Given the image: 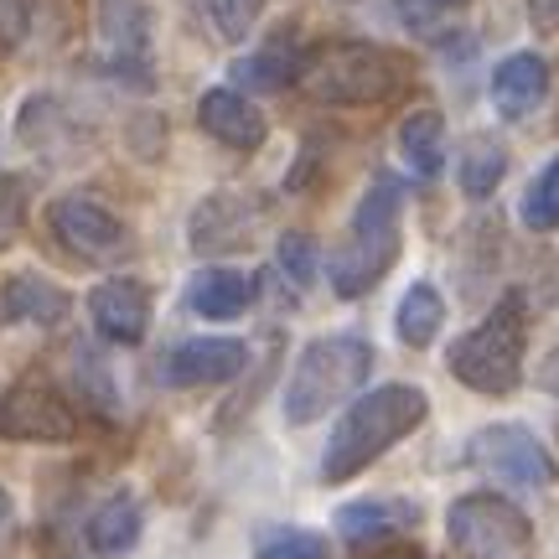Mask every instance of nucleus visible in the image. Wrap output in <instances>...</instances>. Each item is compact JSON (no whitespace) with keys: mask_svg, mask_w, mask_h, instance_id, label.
Listing matches in <instances>:
<instances>
[{"mask_svg":"<svg viewBox=\"0 0 559 559\" xmlns=\"http://www.w3.org/2000/svg\"><path fill=\"white\" fill-rule=\"evenodd\" d=\"M430 415V400L419 394L415 383H379L347 404V415L332 425V440L321 451V481H353L358 472H368L373 461L400 445L404 436H415Z\"/></svg>","mask_w":559,"mask_h":559,"instance_id":"f257e3e1","label":"nucleus"},{"mask_svg":"<svg viewBox=\"0 0 559 559\" xmlns=\"http://www.w3.org/2000/svg\"><path fill=\"white\" fill-rule=\"evenodd\" d=\"M400 223H404V187L394 177H379L353 207L347 239L332 254V290L342 300H358L379 285L400 260Z\"/></svg>","mask_w":559,"mask_h":559,"instance_id":"f03ea898","label":"nucleus"},{"mask_svg":"<svg viewBox=\"0 0 559 559\" xmlns=\"http://www.w3.org/2000/svg\"><path fill=\"white\" fill-rule=\"evenodd\" d=\"M373 373V347L358 332H332L300 347L296 368L285 379V425H317L326 409L353 400Z\"/></svg>","mask_w":559,"mask_h":559,"instance_id":"7ed1b4c3","label":"nucleus"},{"mask_svg":"<svg viewBox=\"0 0 559 559\" xmlns=\"http://www.w3.org/2000/svg\"><path fill=\"white\" fill-rule=\"evenodd\" d=\"M400 83L404 62L373 41H321L300 68V88L321 104H383Z\"/></svg>","mask_w":559,"mask_h":559,"instance_id":"20e7f679","label":"nucleus"},{"mask_svg":"<svg viewBox=\"0 0 559 559\" xmlns=\"http://www.w3.org/2000/svg\"><path fill=\"white\" fill-rule=\"evenodd\" d=\"M445 362L472 394H492V400L513 394L523 379V300H498L481 326H472L466 337L451 342Z\"/></svg>","mask_w":559,"mask_h":559,"instance_id":"39448f33","label":"nucleus"},{"mask_svg":"<svg viewBox=\"0 0 559 559\" xmlns=\"http://www.w3.org/2000/svg\"><path fill=\"white\" fill-rule=\"evenodd\" d=\"M445 539L466 559H528L534 523L523 508H513L498 492H466L445 513Z\"/></svg>","mask_w":559,"mask_h":559,"instance_id":"423d86ee","label":"nucleus"},{"mask_svg":"<svg viewBox=\"0 0 559 559\" xmlns=\"http://www.w3.org/2000/svg\"><path fill=\"white\" fill-rule=\"evenodd\" d=\"M466 456H472V466L513 481V487H549L559 477V466L544 451V440L534 430H523V425H508V419L481 425L477 436L466 440Z\"/></svg>","mask_w":559,"mask_h":559,"instance_id":"0eeeda50","label":"nucleus"},{"mask_svg":"<svg viewBox=\"0 0 559 559\" xmlns=\"http://www.w3.org/2000/svg\"><path fill=\"white\" fill-rule=\"evenodd\" d=\"M47 223H52V234H58L62 249L88 264H109V260H120V254H130V228H124V218L115 207H104L99 198H88V192L58 198L52 213H47Z\"/></svg>","mask_w":559,"mask_h":559,"instance_id":"6e6552de","label":"nucleus"},{"mask_svg":"<svg viewBox=\"0 0 559 559\" xmlns=\"http://www.w3.org/2000/svg\"><path fill=\"white\" fill-rule=\"evenodd\" d=\"M0 436L5 440H37V445H62L79 436V415L52 383H11L0 394Z\"/></svg>","mask_w":559,"mask_h":559,"instance_id":"1a4fd4ad","label":"nucleus"},{"mask_svg":"<svg viewBox=\"0 0 559 559\" xmlns=\"http://www.w3.org/2000/svg\"><path fill=\"white\" fill-rule=\"evenodd\" d=\"M243 362H249V342L239 337H187L166 353L160 379L171 389H213V383L239 379Z\"/></svg>","mask_w":559,"mask_h":559,"instance_id":"9d476101","label":"nucleus"},{"mask_svg":"<svg viewBox=\"0 0 559 559\" xmlns=\"http://www.w3.org/2000/svg\"><path fill=\"white\" fill-rule=\"evenodd\" d=\"M99 58L115 79H145L151 73V11L140 0H104Z\"/></svg>","mask_w":559,"mask_h":559,"instance_id":"9b49d317","label":"nucleus"},{"mask_svg":"<svg viewBox=\"0 0 559 559\" xmlns=\"http://www.w3.org/2000/svg\"><path fill=\"white\" fill-rule=\"evenodd\" d=\"M88 317L99 326V337L120 342V347H135V342H145V332H151V290L130 275L99 280V285L88 290Z\"/></svg>","mask_w":559,"mask_h":559,"instance_id":"f8f14e48","label":"nucleus"},{"mask_svg":"<svg viewBox=\"0 0 559 559\" xmlns=\"http://www.w3.org/2000/svg\"><path fill=\"white\" fill-rule=\"evenodd\" d=\"M260 228V207L243 198V192H213L192 213V249L198 254H228V249H243Z\"/></svg>","mask_w":559,"mask_h":559,"instance_id":"ddd939ff","label":"nucleus"},{"mask_svg":"<svg viewBox=\"0 0 559 559\" xmlns=\"http://www.w3.org/2000/svg\"><path fill=\"white\" fill-rule=\"evenodd\" d=\"M198 124L228 151H260L264 135H270L264 115L243 99L239 88H207L198 104Z\"/></svg>","mask_w":559,"mask_h":559,"instance_id":"4468645a","label":"nucleus"},{"mask_svg":"<svg viewBox=\"0 0 559 559\" xmlns=\"http://www.w3.org/2000/svg\"><path fill=\"white\" fill-rule=\"evenodd\" d=\"M549 94V62L539 52H513L492 73V109L502 120H528Z\"/></svg>","mask_w":559,"mask_h":559,"instance_id":"2eb2a0df","label":"nucleus"},{"mask_svg":"<svg viewBox=\"0 0 559 559\" xmlns=\"http://www.w3.org/2000/svg\"><path fill=\"white\" fill-rule=\"evenodd\" d=\"M68 290H62L58 280L47 275H11L0 285V317L5 321H26V326H58L68 317Z\"/></svg>","mask_w":559,"mask_h":559,"instance_id":"dca6fc26","label":"nucleus"},{"mask_svg":"<svg viewBox=\"0 0 559 559\" xmlns=\"http://www.w3.org/2000/svg\"><path fill=\"white\" fill-rule=\"evenodd\" d=\"M249 300H254V280L243 275V270H198V275L187 280V306L207 321H234L249 311Z\"/></svg>","mask_w":559,"mask_h":559,"instance_id":"f3484780","label":"nucleus"},{"mask_svg":"<svg viewBox=\"0 0 559 559\" xmlns=\"http://www.w3.org/2000/svg\"><path fill=\"white\" fill-rule=\"evenodd\" d=\"M140 523H145V513H140L135 492H130V487L109 492V498L94 508V519H88V549H94V555H124V549H135Z\"/></svg>","mask_w":559,"mask_h":559,"instance_id":"a211bd4d","label":"nucleus"},{"mask_svg":"<svg viewBox=\"0 0 559 559\" xmlns=\"http://www.w3.org/2000/svg\"><path fill=\"white\" fill-rule=\"evenodd\" d=\"M300 68H306V52L296 47V37H275L270 47H260V52H249V58L234 62V79L249 83V88L275 94V88L300 83Z\"/></svg>","mask_w":559,"mask_h":559,"instance_id":"6ab92c4d","label":"nucleus"},{"mask_svg":"<svg viewBox=\"0 0 559 559\" xmlns=\"http://www.w3.org/2000/svg\"><path fill=\"white\" fill-rule=\"evenodd\" d=\"M400 156L409 160L415 177H440V166H445V115H440V109H415V115H404Z\"/></svg>","mask_w":559,"mask_h":559,"instance_id":"aec40b11","label":"nucleus"},{"mask_svg":"<svg viewBox=\"0 0 559 559\" xmlns=\"http://www.w3.org/2000/svg\"><path fill=\"white\" fill-rule=\"evenodd\" d=\"M415 523V508L409 502H383V498H362L337 508V534L347 544H373L394 528H409Z\"/></svg>","mask_w":559,"mask_h":559,"instance_id":"412c9836","label":"nucleus"},{"mask_svg":"<svg viewBox=\"0 0 559 559\" xmlns=\"http://www.w3.org/2000/svg\"><path fill=\"white\" fill-rule=\"evenodd\" d=\"M394 326H400V337L409 347H430L440 337V326H445V296H440L430 280H415L404 290L400 311H394Z\"/></svg>","mask_w":559,"mask_h":559,"instance_id":"4be33fe9","label":"nucleus"},{"mask_svg":"<svg viewBox=\"0 0 559 559\" xmlns=\"http://www.w3.org/2000/svg\"><path fill=\"white\" fill-rule=\"evenodd\" d=\"M502 171H508V151L492 135H477L466 145V156H461V192L466 198H492Z\"/></svg>","mask_w":559,"mask_h":559,"instance_id":"5701e85b","label":"nucleus"},{"mask_svg":"<svg viewBox=\"0 0 559 559\" xmlns=\"http://www.w3.org/2000/svg\"><path fill=\"white\" fill-rule=\"evenodd\" d=\"M519 213H523V223H528L534 234H555L559 228V156H549L539 171H534Z\"/></svg>","mask_w":559,"mask_h":559,"instance_id":"b1692460","label":"nucleus"},{"mask_svg":"<svg viewBox=\"0 0 559 559\" xmlns=\"http://www.w3.org/2000/svg\"><path fill=\"white\" fill-rule=\"evenodd\" d=\"M472 0H394V11H400V21L415 32V37H440L445 32V21L461 16Z\"/></svg>","mask_w":559,"mask_h":559,"instance_id":"393cba45","label":"nucleus"},{"mask_svg":"<svg viewBox=\"0 0 559 559\" xmlns=\"http://www.w3.org/2000/svg\"><path fill=\"white\" fill-rule=\"evenodd\" d=\"M254 559H326V539L311 528H270Z\"/></svg>","mask_w":559,"mask_h":559,"instance_id":"a878e982","label":"nucleus"},{"mask_svg":"<svg viewBox=\"0 0 559 559\" xmlns=\"http://www.w3.org/2000/svg\"><path fill=\"white\" fill-rule=\"evenodd\" d=\"M202 5H207V16H213L223 41H243L254 16H260V0H202Z\"/></svg>","mask_w":559,"mask_h":559,"instance_id":"bb28decb","label":"nucleus"},{"mask_svg":"<svg viewBox=\"0 0 559 559\" xmlns=\"http://www.w3.org/2000/svg\"><path fill=\"white\" fill-rule=\"evenodd\" d=\"M280 270L290 275V285L306 290V285L317 280V243L306 239V234H285V239H280Z\"/></svg>","mask_w":559,"mask_h":559,"instance_id":"cd10ccee","label":"nucleus"},{"mask_svg":"<svg viewBox=\"0 0 559 559\" xmlns=\"http://www.w3.org/2000/svg\"><path fill=\"white\" fill-rule=\"evenodd\" d=\"M26 223V187L16 177H0V249H11Z\"/></svg>","mask_w":559,"mask_h":559,"instance_id":"c85d7f7f","label":"nucleus"},{"mask_svg":"<svg viewBox=\"0 0 559 559\" xmlns=\"http://www.w3.org/2000/svg\"><path fill=\"white\" fill-rule=\"evenodd\" d=\"M528 16L539 32H559V0H528Z\"/></svg>","mask_w":559,"mask_h":559,"instance_id":"c756f323","label":"nucleus"},{"mask_svg":"<svg viewBox=\"0 0 559 559\" xmlns=\"http://www.w3.org/2000/svg\"><path fill=\"white\" fill-rule=\"evenodd\" d=\"M358 559H419L409 544H394V549H368V555H358Z\"/></svg>","mask_w":559,"mask_h":559,"instance_id":"7c9ffc66","label":"nucleus"},{"mask_svg":"<svg viewBox=\"0 0 559 559\" xmlns=\"http://www.w3.org/2000/svg\"><path fill=\"white\" fill-rule=\"evenodd\" d=\"M11 519V492H5V487H0V523Z\"/></svg>","mask_w":559,"mask_h":559,"instance_id":"2f4dec72","label":"nucleus"}]
</instances>
